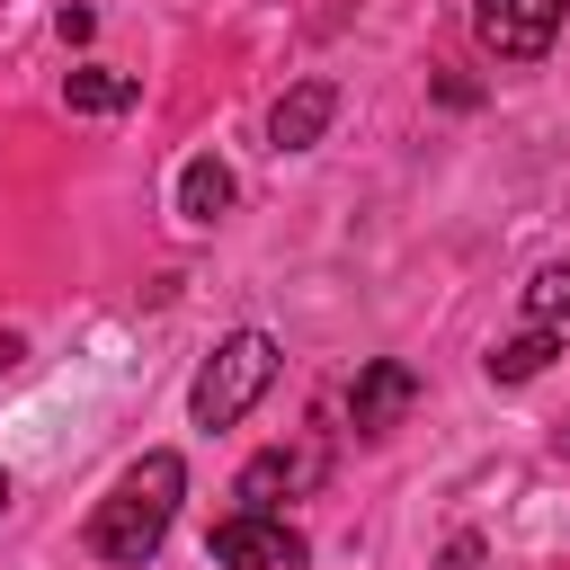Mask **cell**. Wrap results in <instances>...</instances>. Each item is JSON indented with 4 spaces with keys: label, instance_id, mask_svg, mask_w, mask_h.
<instances>
[{
    "label": "cell",
    "instance_id": "obj_1",
    "mask_svg": "<svg viewBox=\"0 0 570 570\" xmlns=\"http://www.w3.org/2000/svg\"><path fill=\"white\" fill-rule=\"evenodd\" d=\"M178 499H187V463L169 454V445H151L98 508H89V552L98 561H116V570H142L160 543H169V525H178Z\"/></svg>",
    "mask_w": 570,
    "mask_h": 570
},
{
    "label": "cell",
    "instance_id": "obj_2",
    "mask_svg": "<svg viewBox=\"0 0 570 570\" xmlns=\"http://www.w3.org/2000/svg\"><path fill=\"white\" fill-rule=\"evenodd\" d=\"M276 365H285V347H276L267 330H232V338H214V356H205L196 383H187V419H196V428H240V419L267 401Z\"/></svg>",
    "mask_w": 570,
    "mask_h": 570
},
{
    "label": "cell",
    "instance_id": "obj_3",
    "mask_svg": "<svg viewBox=\"0 0 570 570\" xmlns=\"http://www.w3.org/2000/svg\"><path fill=\"white\" fill-rule=\"evenodd\" d=\"M205 561H214V570H312V543H303L285 517L232 508V517L205 534Z\"/></svg>",
    "mask_w": 570,
    "mask_h": 570
},
{
    "label": "cell",
    "instance_id": "obj_4",
    "mask_svg": "<svg viewBox=\"0 0 570 570\" xmlns=\"http://www.w3.org/2000/svg\"><path fill=\"white\" fill-rule=\"evenodd\" d=\"M561 9H570V0H481V9H472V36H481V53H499V62H543L552 36H561Z\"/></svg>",
    "mask_w": 570,
    "mask_h": 570
},
{
    "label": "cell",
    "instance_id": "obj_5",
    "mask_svg": "<svg viewBox=\"0 0 570 570\" xmlns=\"http://www.w3.org/2000/svg\"><path fill=\"white\" fill-rule=\"evenodd\" d=\"M410 401H419V374H410L401 356H374V365H356V383H347V428L374 445V436H392V428L410 419Z\"/></svg>",
    "mask_w": 570,
    "mask_h": 570
},
{
    "label": "cell",
    "instance_id": "obj_6",
    "mask_svg": "<svg viewBox=\"0 0 570 570\" xmlns=\"http://www.w3.org/2000/svg\"><path fill=\"white\" fill-rule=\"evenodd\" d=\"M321 481V445H267V454H249L240 463V481H232V508H258V517H276L294 490H312Z\"/></svg>",
    "mask_w": 570,
    "mask_h": 570
},
{
    "label": "cell",
    "instance_id": "obj_7",
    "mask_svg": "<svg viewBox=\"0 0 570 570\" xmlns=\"http://www.w3.org/2000/svg\"><path fill=\"white\" fill-rule=\"evenodd\" d=\"M330 116H338V89H330V80H294V89L276 98V116H267V142H276V151H312V142L330 134Z\"/></svg>",
    "mask_w": 570,
    "mask_h": 570
},
{
    "label": "cell",
    "instance_id": "obj_8",
    "mask_svg": "<svg viewBox=\"0 0 570 570\" xmlns=\"http://www.w3.org/2000/svg\"><path fill=\"white\" fill-rule=\"evenodd\" d=\"M134 98H142V80L116 71V62H80V71H62V107H71V116H125Z\"/></svg>",
    "mask_w": 570,
    "mask_h": 570
},
{
    "label": "cell",
    "instance_id": "obj_9",
    "mask_svg": "<svg viewBox=\"0 0 570 570\" xmlns=\"http://www.w3.org/2000/svg\"><path fill=\"white\" fill-rule=\"evenodd\" d=\"M552 356H561V330H543V321H525L517 338H499V347L481 356V374H490V383H534V374H543Z\"/></svg>",
    "mask_w": 570,
    "mask_h": 570
},
{
    "label": "cell",
    "instance_id": "obj_10",
    "mask_svg": "<svg viewBox=\"0 0 570 570\" xmlns=\"http://www.w3.org/2000/svg\"><path fill=\"white\" fill-rule=\"evenodd\" d=\"M178 214H187V223H223V214H232V169H223L214 151H196V160L178 169Z\"/></svg>",
    "mask_w": 570,
    "mask_h": 570
},
{
    "label": "cell",
    "instance_id": "obj_11",
    "mask_svg": "<svg viewBox=\"0 0 570 570\" xmlns=\"http://www.w3.org/2000/svg\"><path fill=\"white\" fill-rule=\"evenodd\" d=\"M525 321H543V330H570V258L525 276Z\"/></svg>",
    "mask_w": 570,
    "mask_h": 570
},
{
    "label": "cell",
    "instance_id": "obj_12",
    "mask_svg": "<svg viewBox=\"0 0 570 570\" xmlns=\"http://www.w3.org/2000/svg\"><path fill=\"white\" fill-rule=\"evenodd\" d=\"M53 36H62V45H89V36H98V9L62 0V9H53Z\"/></svg>",
    "mask_w": 570,
    "mask_h": 570
},
{
    "label": "cell",
    "instance_id": "obj_13",
    "mask_svg": "<svg viewBox=\"0 0 570 570\" xmlns=\"http://www.w3.org/2000/svg\"><path fill=\"white\" fill-rule=\"evenodd\" d=\"M18 356H27V347H18V338H0V374H9V365H18Z\"/></svg>",
    "mask_w": 570,
    "mask_h": 570
},
{
    "label": "cell",
    "instance_id": "obj_14",
    "mask_svg": "<svg viewBox=\"0 0 570 570\" xmlns=\"http://www.w3.org/2000/svg\"><path fill=\"white\" fill-rule=\"evenodd\" d=\"M0 517H9V472H0Z\"/></svg>",
    "mask_w": 570,
    "mask_h": 570
},
{
    "label": "cell",
    "instance_id": "obj_15",
    "mask_svg": "<svg viewBox=\"0 0 570 570\" xmlns=\"http://www.w3.org/2000/svg\"><path fill=\"white\" fill-rule=\"evenodd\" d=\"M561 454H570V419H561Z\"/></svg>",
    "mask_w": 570,
    "mask_h": 570
}]
</instances>
